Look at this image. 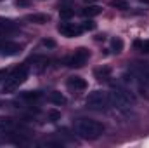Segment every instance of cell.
I'll return each mask as SVG.
<instances>
[{
	"mask_svg": "<svg viewBox=\"0 0 149 148\" xmlns=\"http://www.w3.org/2000/svg\"><path fill=\"white\" fill-rule=\"evenodd\" d=\"M109 101H111V106L116 108V110H128L135 103V96L128 89L114 87L109 92Z\"/></svg>",
	"mask_w": 149,
	"mask_h": 148,
	"instance_id": "obj_3",
	"label": "cell"
},
{
	"mask_svg": "<svg viewBox=\"0 0 149 148\" xmlns=\"http://www.w3.org/2000/svg\"><path fill=\"white\" fill-rule=\"evenodd\" d=\"M74 131L83 140H97L104 132V125L92 118H78L74 124Z\"/></svg>",
	"mask_w": 149,
	"mask_h": 148,
	"instance_id": "obj_1",
	"label": "cell"
},
{
	"mask_svg": "<svg viewBox=\"0 0 149 148\" xmlns=\"http://www.w3.org/2000/svg\"><path fill=\"white\" fill-rule=\"evenodd\" d=\"M83 2H88V4H90V2H95V0H83Z\"/></svg>",
	"mask_w": 149,
	"mask_h": 148,
	"instance_id": "obj_27",
	"label": "cell"
},
{
	"mask_svg": "<svg viewBox=\"0 0 149 148\" xmlns=\"http://www.w3.org/2000/svg\"><path fill=\"white\" fill-rule=\"evenodd\" d=\"M141 2H142V4H149V0H141Z\"/></svg>",
	"mask_w": 149,
	"mask_h": 148,
	"instance_id": "obj_26",
	"label": "cell"
},
{
	"mask_svg": "<svg viewBox=\"0 0 149 148\" xmlns=\"http://www.w3.org/2000/svg\"><path fill=\"white\" fill-rule=\"evenodd\" d=\"M88 58H90V51L85 49V47H80V49L74 51L70 58H66V65L70 68H81L88 61Z\"/></svg>",
	"mask_w": 149,
	"mask_h": 148,
	"instance_id": "obj_5",
	"label": "cell"
},
{
	"mask_svg": "<svg viewBox=\"0 0 149 148\" xmlns=\"http://www.w3.org/2000/svg\"><path fill=\"white\" fill-rule=\"evenodd\" d=\"M21 49L23 47L16 42H9V40L0 42V56H16L21 52Z\"/></svg>",
	"mask_w": 149,
	"mask_h": 148,
	"instance_id": "obj_9",
	"label": "cell"
},
{
	"mask_svg": "<svg viewBox=\"0 0 149 148\" xmlns=\"http://www.w3.org/2000/svg\"><path fill=\"white\" fill-rule=\"evenodd\" d=\"M47 115H49V120H50V122H57V120H61V113L56 111V110H50Z\"/></svg>",
	"mask_w": 149,
	"mask_h": 148,
	"instance_id": "obj_20",
	"label": "cell"
},
{
	"mask_svg": "<svg viewBox=\"0 0 149 148\" xmlns=\"http://www.w3.org/2000/svg\"><path fill=\"white\" fill-rule=\"evenodd\" d=\"M28 78V66L26 65H21L17 68H14L10 73L5 77V82H3V92L5 94H12L19 89V85H23Z\"/></svg>",
	"mask_w": 149,
	"mask_h": 148,
	"instance_id": "obj_2",
	"label": "cell"
},
{
	"mask_svg": "<svg viewBox=\"0 0 149 148\" xmlns=\"http://www.w3.org/2000/svg\"><path fill=\"white\" fill-rule=\"evenodd\" d=\"M85 105L87 108L95 111H106L108 108H111V101H109V92H104V91H92L87 99H85Z\"/></svg>",
	"mask_w": 149,
	"mask_h": 148,
	"instance_id": "obj_4",
	"label": "cell"
},
{
	"mask_svg": "<svg viewBox=\"0 0 149 148\" xmlns=\"http://www.w3.org/2000/svg\"><path fill=\"white\" fill-rule=\"evenodd\" d=\"M111 49H113V52L120 54V52L123 51V40H121L120 37H114L111 40Z\"/></svg>",
	"mask_w": 149,
	"mask_h": 148,
	"instance_id": "obj_17",
	"label": "cell"
},
{
	"mask_svg": "<svg viewBox=\"0 0 149 148\" xmlns=\"http://www.w3.org/2000/svg\"><path fill=\"white\" fill-rule=\"evenodd\" d=\"M109 5L114 7V9H121V11H127L128 9V2L127 0H111Z\"/></svg>",
	"mask_w": 149,
	"mask_h": 148,
	"instance_id": "obj_18",
	"label": "cell"
},
{
	"mask_svg": "<svg viewBox=\"0 0 149 148\" xmlns=\"http://www.w3.org/2000/svg\"><path fill=\"white\" fill-rule=\"evenodd\" d=\"M66 85H68V89H71V91H85L87 89V82L81 78V77H78V75H73V77H70L68 78V82H66Z\"/></svg>",
	"mask_w": 149,
	"mask_h": 148,
	"instance_id": "obj_10",
	"label": "cell"
},
{
	"mask_svg": "<svg viewBox=\"0 0 149 148\" xmlns=\"http://www.w3.org/2000/svg\"><path fill=\"white\" fill-rule=\"evenodd\" d=\"M81 28H83V30H95V23H94V21H85V23L81 25Z\"/></svg>",
	"mask_w": 149,
	"mask_h": 148,
	"instance_id": "obj_22",
	"label": "cell"
},
{
	"mask_svg": "<svg viewBox=\"0 0 149 148\" xmlns=\"http://www.w3.org/2000/svg\"><path fill=\"white\" fill-rule=\"evenodd\" d=\"M14 129H17V124L12 120V118H9V117H0V131H14Z\"/></svg>",
	"mask_w": 149,
	"mask_h": 148,
	"instance_id": "obj_12",
	"label": "cell"
},
{
	"mask_svg": "<svg viewBox=\"0 0 149 148\" xmlns=\"http://www.w3.org/2000/svg\"><path fill=\"white\" fill-rule=\"evenodd\" d=\"M42 44H43L45 47H50V49H52V47H56V42H54V40H50V38H45V40H42Z\"/></svg>",
	"mask_w": 149,
	"mask_h": 148,
	"instance_id": "obj_23",
	"label": "cell"
},
{
	"mask_svg": "<svg viewBox=\"0 0 149 148\" xmlns=\"http://www.w3.org/2000/svg\"><path fill=\"white\" fill-rule=\"evenodd\" d=\"M19 32V26L16 21L7 19V18H0V37H12Z\"/></svg>",
	"mask_w": 149,
	"mask_h": 148,
	"instance_id": "obj_6",
	"label": "cell"
},
{
	"mask_svg": "<svg viewBox=\"0 0 149 148\" xmlns=\"http://www.w3.org/2000/svg\"><path fill=\"white\" fill-rule=\"evenodd\" d=\"M26 19L31 21V23H37V25H45V23L50 21V16L49 14H28Z\"/></svg>",
	"mask_w": 149,
	"mask_h": 148,
	"instance_id": "obj_15",
	"label": "cell"
},
{
	"mask_svg": "<svg viewBox=\"0 0 149 148\" xmlns=\"http://www.w3.org/2000/svg\"><path fill=\"white\" fill-rule=\"evenodd\" d=\"M57 32H59L63 37L73 38V37H78V35L83 32V28L78 26V25H74V23H61V25L57 26Z\"/></svg>",
	"mask_w": 149,
	"mask_h": 148,
	"instance_id": "obj_8",
	"label": "cell"
},
{
	"mask_svg": "<svg viewBox=\"0 0 149 148\" xmlns=\"http://www.w3.org/2000/svg\"><path fill=\"white\" fill-rule=\"evenodd\" d=\"M5 77H7L5 70H0V82H2V80H5Z\"/></svg>",
	"mask_w": 149,
	"mask_h": 148,
	"instance_id": "obj_25",
	"label": "cell"
},
{
	"mask_svg": "<svg viewBox=\"0 0 149 148\" xmlns=\"http://www.w3.org/2000/svg\"><path fill=\"white\" fill-rule=\"evenodd\" d=\"M16 5H17V7H23V5H28V0H17V2H16Z\"/></svg>",
	"mask_w": 149,
	"mask_h": 148,
	"instance_id": "obj_24",
	"label": "cell"
},
{
	"mask_svg": "<svg viewBox=\"0 0 149 148\" xmlns=\"http://www.w3.org/2000/svg\"><path fill=\"white\" fill-rule=\"evenodd\" d=\"M135 45H137V47H141V51H142V52H146V54H149V40H146V42H142V44H141V42H137Z\"/></svg>",
	"mask_w": 149,
	"mask_h": 148,
	"instance_id": "obj_21",
	"label": "cell"
},
{
	"mask_svg": "<svg viewBox=\"0 0 149 148\" xmlns=\"http://www.w3.org/2000/svg\"><path fill=\"white\" fill-rule=\"evenodd\" d=\"M132 75L139 80V85H149V66L146 63H137L132 70Z\"/></svg>",
	"mask_w": 149,
	"mask_h": 148,
	"instance_id": "obj_7",
	"label": "cell"
},
{
	"mask_svg": "<svg viewBox=\"0 0 149 148\" xmlns=\"http://www.w3.org/2000/svg\"><path fill=\"white\" fill-rule=\"evenodd\" d=\"M73 14H74V11H73V9H70V7H64V9H61V11H59L61 19H70Z\"/></svg>",
	"mask_w": 149,
	"mask_h": 148,
	"instance_id": "obj_19",
	"label": "cell"
},
{
	"mask_svg": "<svg viewBox=\"0 0 149 148\" xmlns=\"http://www.w3.org/2000/svg\"><path fill=\"white\" fill-rule=\"evenodd\" d=\"M102 12V7H99V5H87L83 11H81V14L85 16V18H95V16H99Z\"/></svg>",
	"mask_w": 149,
	"mask_h": 148,
	"instance_id": "obj_13",
	"label": "cell"
},
{
	"mask_svg": "<svg viewBox=\"0 0 149 148\" xmlns=\"http://www.w3.org/2000/svg\"><path fill=\"white\" fill-rule=\"evenodd\" d=\"M109 75H111V68H109V66H102V68L95 70V77H97V80H108Z\"/></svg>",
	"mask_w": 149,
	"mask_h": 148,
	"instance_id": "obj_16",
	"label": "cell"
},
{
	"mask_svg": "<svg viewBox=\"0 0 149 148\" xmlns=\"http://www.w3.org/2000/svg\"><path fill=\"white\" fill-rule=\"evenodd\" d=\"M19 98L23 101H26V103H35V101H38L42 98V92H38V91H26V92H21Z\"/></svg>",
	"mask_w": 149,
	"mask_h": 148,
	"instance_id": "obj_11",
	"label": "cell"
},
{
	"mask_svg": "<svg viewBox=\"0 0 149 148\" xmlns=\"http://www.w3.org/2000/svg\"><path fill=\"white\" fill-rule=\"evenodd\" d=\"M49 101H50V103H54V105H59V106L68 103L66 96H64V94H61L59 91H54V92H50V94H49Z\"/></svg>",
	"mask_w": 149,
	"mask_h": 148,
	"instance_id": "obj_14",
	"label": "cell"
}]
</instances>
